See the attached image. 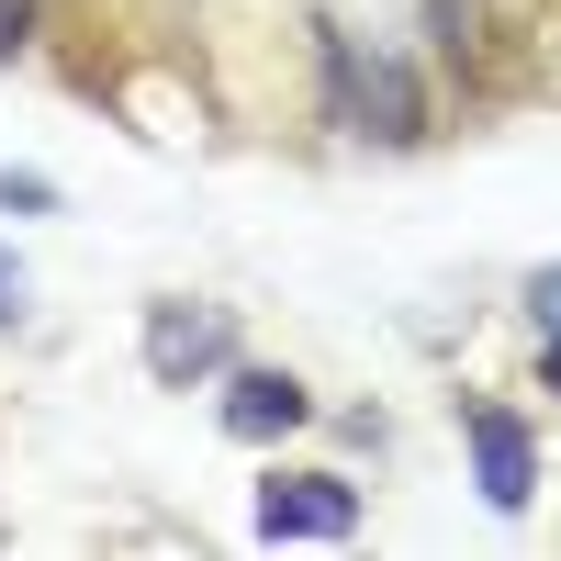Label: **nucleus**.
Instances as JSON below:
<instances>
[{
    "instance_id": "1",
    "label": "nucleus",
    "mask_w": 561,
    "mask_h": 561,
    "mask_svg": "<svg viewBox=\"0 0 561 561\" xmlns=\"http://www.w3.org/2000/svg\"><path fill=\"white\" fill-rule=\"evenodd\" d=\"M325 124L337 135H370V147H415L427 135V102L393 45H359V34H325Z\"/></svg>"
},
{
    "instance_id": "2",
    "label": "nucleus",
    "mask_w": 561,
    "mask_h": 561,
    "mask_svg": "<svg viewBox=\"0 0 561 561\" xmlns=\"http://www.w3.org/2000/svg\"><path fill=\"white\" fill-rule=\"evenodd\" d=\"M147 370L158 382H214V370H237V325L214 304H147Z\"/></svg>"
},
{
    "instance_id": "3",
    "label": "nucleus",
    "mask_w": 561,
    "mask_h": 561,
    "mask_svg": "<svg viewBox=\"0 0 561 561\" xmlns=\"http://www.w3.org/2000/svg\"><path fill=\"white\" fill-rule=\"evenodd\" d=\"M359 528V494L337 472H270L259 483V539H348Z\"/></svg>"
},
{
    "instance_id": "4",
    "label": "nucleus",
    "mask_w": 561,
    "mask_h": 561,
    "mask_svg": "<svg viewBox=\"0 0 561 561\" xmlns=\"http://www.w3.org/2000/svg\"><path fill=\"white\" fill-rule=\"evenodd\" d=\"M460 427H472V460H483V505H494V517H517V505L539 494V449H528V427H517L505 404H472Z\"/></svg>"
},
{
    "instance_id": "5",
    "label": "nucleus",
    "mask_w": 561,
    "mask_h": 561,
    "mask_svg": "<svg viewBox=\"0 0 561 561\" xmlns=\"http://www.w3.org/2000/svg\"><path fill=\"white\" fill-rule=\"evenodd\" d=\"M314 415V393L293 370H225V438H293Z\"/></svg>"
},
{
    "instance_id": "6",
    "label": "nucleus",
    "mask_w": 561,
    "mask_h": 561,
    "mask_svg": "<svg viewBox=\"0 0 561 561\" xmlns=\"http://www.w3.org/2000/svg\"><path fill=\"white\" fill-rule=\"evenodd\" d=\"M0 203H12V214H45V203H57V192H45L34 169H0Z\"/></svg>"
},
{
    "instance_id": "7",
    "label": "nucleus",
    "mask_w": 561,
    "mask_h": 561,
    "mask_svg": "<svg viewBox=\"0 0 561 561\" xmlns=\"http://www.w3.org/2000/svg\"><path fill=\"white\" fill-rule=\"evenodd\" d=\"M34 45V0H0V57H23Z\"/></svg>"
},
{
    "instance_id": "8",
    "label": "nucleus",
    "mask_w": 561,
    "mask_h": 561,
    "mask_svg": "<svg viewBox=\"0 0 561 561\" xmlns=\"http://www.w3.org/2000/svg\"><path fill=\"white\" fill-rule=\"evenodd\" d=\"M528 314H539V325H561V259H550V270L528 280Z\"/></svg>"
},
{
    "instance_id": "9",
    "label": "nucleus",
    "mask_w": 561,
    "mask_h": 561,
    "mask_svg": "<svg viewBox=\"0 0 561 561\" xmlns=\"http://www.w3.org/2000/svg\"><path fill=\"white\" fill-rule=\"evenodd\" d=\"M23 314V270H12V248H0V325Z\"/></svg>"
},
{
    "instance_id": "10",
    "label": "nucleus",
    "mask_w": 561,
    "mask_h": 561,
    "mask_svg": "<svg viewBox=\"0 0 561 561\" xmlns=\"http://www.w3.org/2000/svg\"><path fill=\"white\" fill-rule=\"evenodd\" d=\"M539 337H550V393H561V325H539Z\"/></svg>"
}]
</instances>
